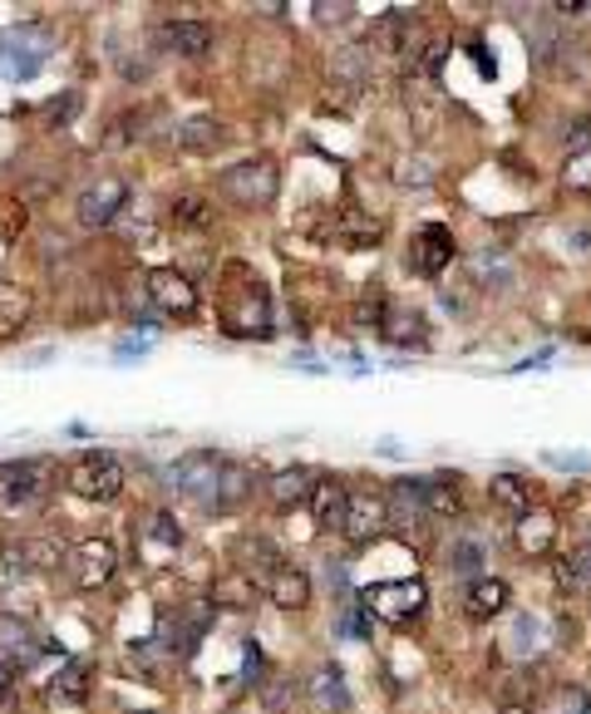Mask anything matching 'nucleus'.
<instances>
[{
  "mask_svg": "<svg viewBox=\"0 0 591 714\" xmlns=\"http://www.w3.org/2000/svg\"><path fill=\"white\" fill-rule=\"evenodd\" d=\"M552 542H557V523L547 513H522L518 517V547L528 557H547Z\"/></svg>",
  "mask_w": 591,
  "mask_h": 714,
  "instance_id": "19",
  "label": "nucleus"
},
{
  "mask_svg": "<svg viewBox=\"0 0 591 714\" xmlns=\"http://www.w3.org/2000/svg\"><path fill=\"white\" fill-rule=\"evenodd\" d=\"M217 188H222V198L236 202V208H266V202L281 192V173H276L271 159H242V163H232V168H222Z\"/></svg>",
  "mask_w": 591,
  "mask_h": 714,
  "instance_id": "2",
  "label": "nucleus"
},
{
  "mask_svg": "<svg viewBox=\"0 0 591 714\" xmlns=\"http://www.w3.org/2000/svg\"><path fill=\"white\" fill-rule=\"evenodd\" d=\"M236 557H252L246 566H271L276 562L271 542H262V537H242V542H236Z\"/></svg>",
  "mask_w": 591,
  "mask_h": 714,
  "instance_id": "33",
  "label": "nucleus"
},
{
  "mask_svg": "<svg viewBox=\"0 0 591 714\" xmlns=\"http://www.w3.org/2000/svg\"><path fill=\"white\" fill-rule=\"evenodd\" d=\"M311 488H315V473L311 468H281V473L266 483L276 507H296V503H311Z\"/></svg>",
  "mask_w": 591,
  "mask_h": 714,
  "instance_id": "16",
  "label": "nucleus"
},
{
  "mask_svg": "<svg viewBox=\"0 0 591 714\" xmlns=\"http://www.w3.org/2000/svg\"><path fill=\"white\" fill-rule=\"evenodd\" d=\"M222 473L227 464L217 454H207V448H197V454H183L173 464V488L187 498H202V503H217V488H222Z\"/></svg>",
  "mask_w": 591,
  "mask_h": 714,
  "instance_id": "3",
  "label": "nucleus"
},
{
  "mask_svg": "<svg viewBox=\"0 0 591 714\" xmlns=\"http://www.w3.org/2000/svg\"><path fill=\"white\" fill-rule=\"evenodd\" d=\"M567 188H591V153H571L567 163Z\"/></svg>",
  "mask_w": 591,
  "mask_h": 714,
  "instance_id": "35",
  "label": "nucleus"
},
{
  "mask_svg": "<svg viewBox=\"0 0 591 714\" xmlns=\"http://www.w3.org/2000/svg\"><path fill=\"white\" fill-rule=\"evenodd\" d=\"M212 601H222V606H252V601H256V576H252V572H227V576H217Z\"/></svg>",
  "mask_w": 591,
  "mask_h": 714,
  "instance_id": "26",
  "label": "nucleus"
},
{
  "mask_svg": "<svg viewBox=\"0 0 591 714\" xmlns=\"http://www.w3.org/2000/svg\"><path fill=\"white\" fill-rule=\"evenodd\" d=\"M10 680H15V675H10V665H5V660H0V694H5V690H10Z\"/></svg>",
  "mask_w": 591,
  "mask_h": 714,
  "instance_id": "40",
  "label": "nucleus"
},
{
  "mask_svg": "<svg viewBox=\"0 0 591 714\" xmlns=\"http://www.w3.org/2000/svg\"><path fill=\"white\" fill-rule=\"evenodd\" d=\"M173 222H183V227H207L212 222V208H207V198H193V192H183V198H173Z\"/></svg>",
  "mask_w": 591,
  "mask_h": 714,
  "instance_id": "29",
  "label": "nucleus"
},
{
  "mask_svg": "<svg viewBox=\"0 0 591 714\" xmlns=\"http://www.w3.org/2000/svg\"><path fill=\"white\" fill-rule=\"evenodd\" d=\"M409 35H414V15H409V11H390V15H384V21L370 31V45H380V50L399 55V50H409Z\"/></svg>",
  "mask_w": 591,
  "mask_h": 714,
  "instance_id": "22",
  "label": "nucleus"
},
{
  "mask_svg": "<svg viewBox=\"0 0 591 714\" xmlns=\"http://www.w3.org/2000/svg\"><path fill=\"white\" fill-rule=\"evenodd\" d=\"M567 149L571 153H591V119H577L567 129Z\"/></svg>",
  "mask_w": 591,
  "mask_h": 714,
  "instance_id": "36",
  "label": "nucleus"
},
{
  "mask_svg": "<svg viewBox=\"0 0 591 714\" xmlns=\"http://www.w3.org/2000/svg\"><path fill=\"white\" fill-rule=\"evenodd\" d=\"M478 562H483V547L478 542H459L449 552V566L453 572H478Z\"/></svg>",
  "mask_w": 591,
  "mask_h": 714,
  "instance_id": "34",
  "label": "nucleus"
},
{
  "mask_svg": "<svg viewBox=\"0 0 591 714\" xmlns=\"http://www.w3.org/2000/svg\"><path fill=\"white\" fill-rule=\"evenodd\" d=\"M148 296H153V306L167 311V316H193L197 311V286L173 267L148 271Z\"/></svg>",
  "mask_w": 591,
  "mask_h": 714,
  "instance_id": "6",
  "label": "nucleus"
},
{
  "mask_svg": "<svg viewBox=\"0 0 591 714\" xmlns=\"http://www.w3.org/2000/svg\"><path fill=\"white\" fill-rule=\"evenodd\" d=\"M55 694H65V700H84V694H89L84 665H65V670L55 675Z\"/></svg>",
  "mask_w": 591,
  "mask_h": 714,
  "instance_id": "31",
  "label": "nucleus"
},
{
  "mask_svg": "<svg viewBox=\"0 0 591 714\" xmlns=\"http://www.w3.org/2000/svg\"><path fill=\"white\" fill-rule=\"evenodd\" d=\"M399 183H429V163H419V159L404 163V168H399Z\"/></svg>",
  "mask_w": 591,
  "mask_h": 714,
  "instance_id": "37",
  "label": "nucleus"
},
{
  "mask_svg": "<svg viewBox=\"0 0 591 714\" xmlns=\"http://www.w3.org/2000/svg\"><path fill=\"white\" fill-rule=\"evenodd\" d=\"M30 286H20V281H0V340L15 336L20 326L30 320Z\"/></svg>",
  "mask_w": 591,
  "mask_h": 714,
  "instance_id": "18",
  "label": "nucleus"
},
{
  "mask_svg": "<svg viewBox=\"0 0 591 714\" xmlns=\"http://www.w3.org/2000/svg\"><path fill=\"white\" fill-rule=\"evenodd\" d=\"M305 690H311V700L321 704L325 714L350 710V694H345V680H340V670H335V665H321V670L305 680Z\"/></svg>",
  "mask_w": 591,
  "mask_h": 714,
  "instance_id": "20",
  "label": "nucleus"
},
{
  "mask_svg": "<svg viewBox=\"0 0 591 714\" xmlns=\"http://www.w3.org/2000/svg\"><path fill=\"white\" fill-rule=\"evenodd\" d=\"M153 537H163V542H177V527H173V517H153Z\"/></svg>",
  "mask_w": 591,
  "mask_h": 714,
  "instance_id": "38",
  "label": "nucleus"
},
{
  "mask_svg": "<svg viewBox=\"0 0 591 714\" xmlns=\"http://www.w3.org/2000/svg\"><path fill=\"white\" fill-rule=\"evenodd\" d=\"M384 336H390L394 346H414V340H424V316L419 311H394L390 326H384Z\"/></svg>",
  "mask_w": 591,
  "mask_h": 714,
  "instance_id": "28",
  "label": "nucleus"
},
{
  "mask_svg": "<svg viewBox=\"0 0 591 714\" xmlns=\"http://www.w3.org/2000/svg\"><path fill=\"white\" fill-rule=\"evenodd\" d=\"M502 714H532V710H502Z\"/></svg>",
  "mask_w": 591,
  "mask_h": 714,
  "instance_id": "41",
  "label": "nucleus"
},
{
  "mask_svg": "<svg viewBox=\"0 0 591 714\" xmlns=\"http://www.w3.org/2000/svg\"><path fill=\"white\" fill-rule=\"evenodd\" d=\"M65 488L74 498H84V503H114V498L124 493V464H118L114 454H99V448H89V454L69 458Z\"/></svg>",
  "mask_w": 591,
  "mask_h": 714,
  "instance_id": "1",
  "label": "nucleus"
},
{
  "mask_svg": "<svg viewBox=\"0 0 591 714\" xmlns=\"http://www.w3.org/2000/svg\"><path fill=\"white\" fill-rule=\"evenodd\" d=\"M350 320H355L360 330L384 326V296H360V301H355V311H350Z\"/></svg>",
  "mask_w": 591,
  "mask_h": 714,
  "instance_id": "32",
  "label": "nucleus"
},
{
  "mask_svg": "<svg viewBox=\"0 0 591 714\" xmlns=\"http://www.w3.org/2000/svg\"><path fill=\"white\" fill-rule=\"evenodd\" d=\"M429 90H433V84L424 80V74H419V84L409 80V119H414V129H419V133H433V129H439V114H443V104L433 100Z\"/></svg>",
  "mask_w": 591,
  "mask_h": 714,
  "instance_id": "24",
  "label": "nucleus"
},
{
  "mask_svg": "<svg viewBox=\"0 0 591 714\" xmlns=\"http://www.w3.org/2000/svg\"><path fill=\"white\" fill-rule=\"evenodd\" d=\"M384 503H390V523H414V517H424L429 513V503H424V478H399Z\"/></svg>",
  "mask_w": 591,
  "mask_h": 714,
  "instance_id": "21",
  "label": "nucleus"
},
{
  "mask_svg": "<svg viewBox=\"0 0 591 714\" xmlns=\"http://www.w3.org/2000/svg\"><path fill=\"white\" fill-rule=\"evenodd\" d=\"M311 513H315V523H321V527H345V513H350V488H345L335 473L315 478Z\"/></svg>",
  "mask_w": 591,
  "mask_h": 714,
  "instance_id": "13",
  "label": "nucleus"
},
{
  "mask_svg": "<svg viewBox=\"0 0 591 714\" xmlns=\"http://www.w3.org/2000/svg\"><path fill=\"white\" fill-rule=\"evenodd\" d=\"M5 562L15 566V572H55V566L65 562V547H59L55 537H20V542L5 547Z\"/></svg>",
  "mask_w": 591,
  "mask_h": 714,
  "instance_id": "10",
  "label": "nucleus"
},
{
  "mask_svg": "<svg viewBox=\"0 0 591 714\" xmlns=\"http://www.w3.org/2000/svg\"><path fill=\"white\" fill-rule=\"evenodd\" d=\"M124 208H128V183L118 178V173L94 178L84 192H79V202H74V212H79L84 227H108V222H114Z\"/></svg>",
  "mask_w": 591,
  "mask_h": 714,
  "instance_id": "4",
  "label": "nucleus"
},
{
  "mask_svg": "<svg viewBox=\"0 0 591 714\" xmlns=\"http://www.w3.org/2000/svg\"><path fill=\"white\" fill-rule=\"evenodd\" d=\"M177 143H183V149H193V153H207V149H217V143H222V124H217L212 114H197V119H187L183 129H177Z\"/></svg>",
  "mask_w": 591,
  "mask_h": 714,
  "instance_id": "25",
  "label": "nucleus"
},
{
  "mask_svg": "<svg viewBox=\"0 0 591 714\" xmlns=\"http://www.w3.org/2000/svg\"><path fill=\"white\" fill-rule=\"evenodd\" d=\"M222 320L236 330V336H252V330H266V301H262V291H246V301L242 306H222Z\"/></svg>",
  "mask_w": 591,
  "mask_h": 714,
  "instance_id": "23",
  "label": "nucleus"
},
{
  "mask_svg": "<svg viewBox=\"0 0 591 714\" xmlns=\"http://www.w3.org/2000/svg\"><path fill=\"white\" fill-rule=\"evenodd\" d=\"M69 576H74V586H84V592H99V586L114 576L118 566V547L108 542V537H89V542H79L74 552H69Z\"/></svg>",
  "mask_w": 591,
  "mask_h": 714,
  "instance_id": "5",
  "label": "nucleus"
},
{
  "mask_svg": "<svg viewBox=\"0 0 591 714\" xmlns=\"http://www.w3.org/2000/svg\"><path fill=\"white\" fill-rule=\"evenodd\" d=\"M380 237H384V222L374 218V212H364V208H345L340 218H335V242L350 247V251L380 247Z\"/></svg>",
  "mask_w": 591,
  "mask_h": 714,
  "instance_id": "12",
  "label": "nucleus"
},
{
  "mask_svg": "<svg viewBox=\"0 0 591 714\" xmlns=\"http://www.w3.org/2000/svg\"><path fill=\"white\" fill-rule=\"evenodd\" d=\"M409 261L424 271V277H439V271L453 261V232H449V227H439V222H429V227H419V237H414Z\"/></svg>",
  "mask_w": 591,
  "mask_h": 714,
  "instance_id": "11",
  "label": "nucleus"
},
{
  "mask_svg": "<svg viewBox=\"0 0 591 714\" xmlns=\"http://www.w3.org/2000/svg\"><path fill=\"white\" fill-rule=\"evenodd\" d=\"M424 503H429V513H439V517H459L463 513V483H459V473L424 478Z\"/></svg>",
  "mask_w": 591,
  "mask_h": 714,
  "instance_id": "17",
  "label": "nucleus"
},
{
  "mask_svg": "<svg viewBox=\"0 0 591 714\" xmlns=\"http://www.w3.org/2000/svg\"><path fill=\"white\" fill-rule=\"evenodd\" d=\"M508 582H498V576H478V582L463 592V611L473 616V621H493V616L508 606Z\"/></svg>",
  "mask_w": 591,
  "mask_h": 714,
  "instance_id": "15",
  "label": "nucleus"
},
{
  "mask_svg": "<svg viewBox=\"0 0 591 714\" xmlns=\"http://www.w3.org/2000/svg\"><path fill=\"white\" fill-rule=\"evenodd\" d=\"M39 483L30 468H0V503L15 507V503H35Z\"/></svg>",
  "mask_w": 591,
  "mask_h": 714,
  "instance_id": "27",
  "label": "nucleus"
},
{
  "mask_svg": "<svg viewBox=\"0 0 591 714\" xmlns=\"http://www.w3.org/2000/svg\"><path fill=\"white\" fill-rule=\"evenodd\" d=\"M587 714H591V710H587Z\"/></svg>",
  "mask_w": 591,
  "mask_h": 714,
  "instance_id": "42",
  "label": "nucleus"
},
{
  "mask_svg": "<svg viewBox=\"0 0 591 714\" xmlns=\"http://www.w3.org/2000/svg\"><path fill=\"white\" fill-rule=\"evenodd\" d=\"M158 40H163V50L183 55V60H197V55L212 50L217 31L207 21H163V31H158Z\"/></svg>",
  "mask_w": 591,
  "mask_h": 714,
  "instance_id": "9",
  "label": "nucleus"
},
{
  "mask_svg": "<svg viewBox=\"0 0 591 714\" xmlns=\"http://www.w3.org/2000/svg\"><path fill=\"white\" fill-rule=\"evenodd\" d=\"M384 523H390V503L380 493H350V513H345V527H340L350 542H370Z\"/></svg>",
  "mask_w": 591,
  "mask_h": 714,
  "instance_id": "8",
  "label": "nucleus"
},
{
  "mask_svg": "<svg viewBox=\"0 0 591 714\" xmlns=\"http://www.w3.org/2000/svg\"><path fill=\"white\" fill-rule=\"evenodd\" d=\"M262 704H266L271 714H291V704H296V680H286V675L266 680V684H262Z\"/></svg>",
  "mask_w": 591,
  "mask_h": 714,
  "instance_id": "30",
  "label": "nucleus"
},
{
  "mask_svg": "<svg viewBox=\"0 0 591 714\" xmlns=\"http://www.w3.org/2000/svg\"><path fill=\"white\" fill-rule=\"evenodd\" d=\"M262 592H266V601L281 606V611H305V606H311V572L281 562V566H271V572H266Z\"/></svg>",
  "mask_w": 591,
  "mask_h": 714,
  "instance_id": "7",
  "label": "nucleus"
},
{
  "mask_svg": "<svg viewBox=\"0 0 591 714\" xmlns=\"http://www.w3.org/2000/svg\"><path fill=\"white\" fill-rule=\"evenodd\" d=\"M488 498L498 507H508V513H532V503H537V483L522 473H493L488 478Z\"/></svg>",
  "mask_w": 591,
  "mask_h": 714,
  "instance_id": "14",
  "label": "nucleus"
},
{
  "mask_svg": "<svg viewBox=\"0 0 591 714\" xmlns=\"http://www.w3.org/2000/svg\"><path fill=\"white\" fill-rule=\"evenodd\" d=\"M552 11H561V15H581V11H587V5H581V0H557Z\"/></svg>",
  "mask_w": 591,
  "mask_h": 714,
  "instance_id": "39",
  "label": "nucleus"
}]
</instances>
